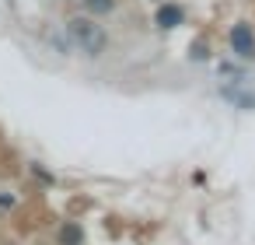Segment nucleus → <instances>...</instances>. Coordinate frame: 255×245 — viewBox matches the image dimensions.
I'll use <instances>...</instances> for the list:
<instances>
[{
  "label": "nucleus",
  "instance_id": "nucleus-2",
  "mask_svg": "<svg viewBox=\"0 0 255 245\" xmlns=\"http://www.w3.org/2000/svg\"><path fill=\"white\" fill-rule=\"evenodd\" d=\"M231 46H234V53H241V56H255L252 28H248V25H234V32H231Z\"/></svg>",
  "mask_w": 255,
  "mask_h": 245
},
{
  "label": "nucleus",
  "instance_id": "nucleus-3",
  "mask_svg": "<svg viewBox=\"0 0 255 245\" xmlns=\"http://www.w3.org/2000/svg\"><path fill=\"white\" fill-rule=\"evenodd\" d=\"M157 25H161V28H175V25H182V11H178L175 4L161 7V11H157Z\"/></svg>",
  "mask_w": 255,
  "mask_h": 245
},
{
  "label": "nucleus",
  "instance_id": "nucleus-5",
  "mask_svg": "<svg viewBox=\"0 0 255 245\" xmlns=\"http://www.w3.org/2000/svg\"><path fill=\"white\" fill-rule=\"evenodd\" d=\"M60 238H63V245H81V228L77 224H67L60 231Z\"/></svg>",
  "mask_w": 255,
  "mask_h": 245
},
{
  "label": "nucleus",
  "instance_id": "nucleus-4",
  "mask_svg": "<svg viewBox=\"0 0 255 245\" xmlns=\"http://www.w3.org/2000/svg\"><path fill=\"white\" fill-rule=\"evenodd\" d=\"M84 7H88L91 14H105V11L116 7V0H84Z\"/></svg>",
  "mask_w": 255,
  "mask_h": 245
},
{
  "label": "nucleus",
  "instance_id": "nucleus-1",
  "mask_svg": "<svg viewBox=\"0 0 255 245\" xmlns=\"http://www.w3.org/2000/svg\"><path fill=\"white\" fill-rule=\"evenodd\" d=\"M67 32H70V39L81 46V53H88V56H98V53L105 49V32H102L95 21H88V18L67 21Z\"/></svg>",
  "mask_w": 255,
  "mask_h": 245
}]
</instances>
